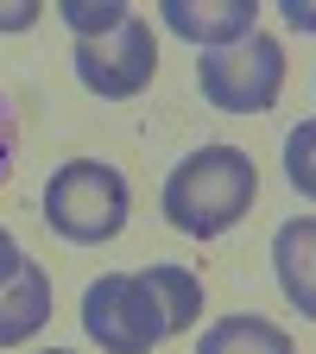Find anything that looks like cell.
<instances>
[{
  "mask_svg": "<svg viewBox=\"0 0 316 354\" xmlns=\"http://www.w3.org/2000/svg\"><path fill=\"white\" fill-rule=\"evenodd\" d=\"M253 196H259L253 158L241 146H203V152L171 165L165 190H158V209H165L171 228H184L196 241H215L253 209Z\"/></svg>",
  "mask_w": 316,
  "mask_h": 354,
  "instance_id": "1",
  "label": "cell"
},
{
  "mask_svg": "<svg viewBox=\"0 0 316 354\" xmlns=\"http://www.w3.org/2000/svg\"><path fill=\"white\" fill-rule=\"evenodd\" d=\"M127 177L102 158H70L51 171V184H44V221L76 241V247H95V241H114L127 228Z\"/></svg>",
  "mask_w": 316,
  "mask_h": 354,
  "instance_id": "2",
  "label": "cell"
},
{
  "mask_svg": "<svg viewBox=\"0 0 316 354\" xmlns=\"http://www.w3.org/2000/svg\"><path fill=\"white\" fill-rule=\"evenodd\" d=\"M82 329L89 342H102V354H152L158 342H171L152 272H102L82 291Z\"/></svg>",
  "mask_w": 316,
  "mask_h": 354,
  "instance_id": "3",
  "label": "cell"
},
{
  "mask_svg": "<svg viewBox=\"0 0 316 354\" xmlns=\"http://www.w3.org/2000/svg\"><path fill=\"white\" fill-rule=\"evenodd\" d=\"M196 88L221 114H266L285 88V44L272 32H247L228 51H203L196 57Z\"/></svg>",
  "mask_w": 316,
  "mask_h": 354,
  "instance_id": "4",
  "label": "cell"
},
{
  "mask_svg": "<svg viewBox=\"0 0 316 354\" xmlns=\"http://www.w3.org/2000/svg\"><path fill=\"white\" fill-rule=\"evenodd\" d=\"M158 70V44H152V26L146 19H120L108 38H82L76 44V76L89 95H102V102H127V95H140V88L152 82Z\"/></svg>",
  "mask_w": 316,
  "mask_h": 354,
  "instance_id": "5",
  "label": "cell"
},
{
  "mask_svg": "<svg viewBox=\"0 0 316 354\" xmlns=\"http://www.w3.org/2000/svg\"><path fill=\"white\" fill-rule=\"evenodd\" d=\"M158 19L190 38L196 51H228L247 32H259V7L253 0H158Z\"/></svg>",
  "mask_w": 316,
  "mask_h": 354,
  "instance_id": "6",
  "label": "cell"
},
{
  "mask_svg": "<svg viewBox=\"0 0 316 354\" xmlns=\"http://www.w3.org/2000/svg\"><path fill=\"white\" fill-rule=\"evenodd\" d=\"M272 272H279V291L291 297V310H304L316 323V215H291L272 234Z\"/></svg>",
  "mask_w": 316,
  "mask_h": 354,
  "instance_id": "7",
  "label": "cell"
},
{
  "mask_svg": "<svg viewBox=\"0 0 316 354\" xmlns=\"http://www.w3.org/2000/svg\"><path fill=\"white\" fill-rule=\"evenodd\" d=\"M51 323V272L38 259H26L19 272L0 285V348H13Z\"/></svg>",
  "mask_w": 316,
  "mask_h": 354,
  "instance_id": "8",
  "label": "cell"
},
{
  "mask_svg": "<svg viewBox=\"0 0 316 354\" xmlns=\"http://www.w3.org/2000/svg\"><path fill=\"white\" fill-rule=\"evenodd\" d=\"M196 354H297L291 335L266 317H215L196 342Z\"/></svg>",
  "mask_w": 316,
  "mask_h": 354,
  "instance_id": "9",
  "label": "cell"
},
{
  "mask_svg": "<svg viewBox=\"0 0 316 354\" xmlns=\"http://www.w3.org/2000/svg\"><path fill=\"white\" fill-rule=\"evenodd\" d=\"M57 13H64V26L76 32V44H82V38H108V32L127 19V0H64Z\"/></svg>",
  "mask_w": 316,
  "mask_h": 354,
  "instance_id": "10",
  "label": "cell"
},
{
  "mask_svg": "<svg viewBox=\"0 0 316 354\" xmlns=\"http://www.w3.org/2000/svg\"><path fill=\"white\" fill-rule=\"evenodd\" d=\"M285 177H291V190L316 203V120L291 127L285 133Z\"/></svg>",
  "mask_w": 316,
  "mask_h": 354,
  "instance_id": "11",
  "label": "cell"
},
{
  "mask_svg": "<svg viewBox=\"0 0 316 354\" xmlns=\"http://www.w3.org/2000/svg\"><path fill=\"white\" fill-rule=\"evenodd\" d=\"M13 146H19V120H13L7 88H0V184H7V171H13Z\"/></svg>",
  "mask_w": 316,
  "mask_h": 354,
  "instance_id": "12",
  "label": "cell"
},
{
  "mask_svg": "<svg viewBox=\"0 0 316 354\" xmlns=\"http://www.w3.org/2000/svg\"><path fill=\"white\" fill-rule=\"evenodd\" d=\"M38 26V0H0V32H26Z\"/></svg>",
  "mask_w": 316,
  "mask_h": 354,
  "instance_id": "13",
  "label": "cell"
},
{
  "mask_svg": "<svg viewBox=\"0 0 316 354\" xmlns=\"http://www.w3.org/2000/svg\"><path fill=\"white\" fill-rule=\"evenodd\" d=\"M279 7H285L291 32H316V0H279Z\"/></svg>",
  "mask_w": 316,
  "mask_h": 354,
  "instance_id": "14",
  "label": "cell"
},
{
  "mask_svg": "<svg viewBox=\"0 0 316 354\" xmlns=\"http://www.w3.org/2000/svg\"><path fill=\"white\" fill-rule=\"evenodd\" d=\"M19 266H26V253H19V241H13L7 228H0V285H7V279L19 272Z\"/></svg>",
  "mask_w": 316,
  "mask_h": 354,
  "instance_id": "15",
  "label": "cell"
},
{
  "mask_svg": "<svg viewBox=\"0 0 316 354\" xmlns=\"http://www.w3.org/2000/svg\"><path fill=\"white\" fill-rule=\"evenodd\" d=\"M38 354H70V348H38Z\"/></svg>",
  "mask_w": 316,
  "mask_h": 354,
  "instance_id": "16",
  "label": "cell"
}]
</instances>
